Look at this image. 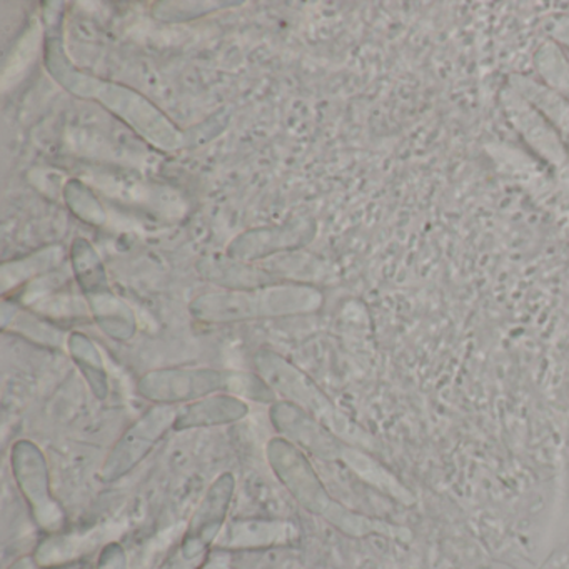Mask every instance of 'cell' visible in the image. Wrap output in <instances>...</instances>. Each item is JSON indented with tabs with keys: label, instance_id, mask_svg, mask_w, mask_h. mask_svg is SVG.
<instances>
[{
	"label": "cell",
	"instance_id": "obj_4",
	"mask_svg": "<svg viewBox=\"0 0 569 569\" xmlns=\"http://www.w3.org/2000/svg\"><path fill=\"white\" fill-rule=\"evenodd\" d=\"M11 468L36 522L48 531L61 528L64 511L52 495L48 459L42 449L34 441L19 439L11 449Z\"/></svg>",
	"mask_w": 569,
	"mask_h": 569
},
{
	"label": "cell",
	"instance_id": "obj_2",
	"mask_svg": "<svg viewBox=\"0 0 569 569\" xmlns=\"http://www.w3.org/2000/svg\"><path fill=\"white\" fill-rule=\"evenodd\" d=\"M258 369L262 381L269 386V389L281 395L284 401L292 402V405L315 416L319 422H322L339 439L362 441L366 438L362 429H359L355 422L349 421L332 405L331 399L311 381L309 376L299 371L295 366L289 365L284 359L272 355V352H264V355L258 358Z\"/></svg>",
	"mask_w": 569,
	"mask_h": 569
},
{
	"label": "cell",
	"instance_id": "obj_5",
	"mask_svg": "<svg viewBox=\"0 0 569 569\" xmlns=\"http://www.w3.org/2000/svg\"><path fill=\"white\" fill-rule=\"evenodd\" d=\"M179 408L168 405H156L144 412L134 425L126 429L124 435L116 442L101 469L104 482H114L138 468L158 442L174 429Z\"/></svg>",
	"mask_w": 569,
	"mask_h": 569
},
{
	"label": "cell",
	"instance_id": "obj_8",
	"mask_svg": "<svg viewBox=\"0 0 569 569\" xmlns=\"http://www.w3.org/2000/svg\"><path fill=\"white\" fill-rule=\"evenodd\" d=\"M248 415L249 406L239 396L219 392L179 408L174 431L232 425Z\"/></svg>",
	"mask_w": 569,
	"mask_h": 569
},
{
	"label": "cell",
	"instance_id": "obj_7",
	"mask_svg": "<svg viewBox=\"0 0 569 569\" xmlns=\"http://www.w3.org/2000/svg\"><path fill=\"white\" fill-rule=\"evenodd\" d=\"M269 418L281 438L308 455L319 459H338L345 451L346 446L339 442L338 436L292 402H274L269 409Z\"/></svg>",
	"mask_w": 569,
	"mask_h": 569
},
{
	"label": "cell",
	"instance_id": "obj_6",
	"mask_svg": "<svg viewBox=\"0 0 569 569\" xmlns=\"http://www.w3.org/2000/svg\"><path fill=\"white\" fill-rule=\"evenodd\" d=\"M238 381V378L211 369H162L146 375L138 389L142 398L156 405H189L228 389L236 395L242 389V395L248 396Z\"/></svg>",
	"mask_w": 569,
	"mask_h": 569
},
{
	"label": "cell",
	"instance_id": "obj_1",
	"mask_svg": "<svg viewBox=\"0 0 569 569\" xmlns=\"http://www.w3.org/2000/svg\"><path fill=\"white\" fill-rule=\"evenodd\" d=\"M319 296L309 288H269L262 291L204 296L192 305L196 318L209 322L242 321L301 315L318 308Z\"/></svg>",
	"mask_w": 569,
	"mask_h": 569
},
{
	"label": "cell",
	"instance_id": "obj_12",
	"mask_svg": "<svg viewBox=\"0 0 569 569\" xmlns=\"http://www.w3.org/2000/svg\"><path fill=\"white\" fill-rule=\"evenodd\" d=\"M38 568V559L36 558H22L16 561L14 565L9 569H36Z\"/></svg>",
	"mask_w": 569,
	"mask_h": 569
},
{
	"label": "cell",
	"instance_id": "obj_11",
	"mask_svg": "<svg viewBox=\"0 0 569 569\" xmlns=\"http://www.w3.org/2000/svg\"><path fill=\"white\" fill-rule=\"evenodd\" d=\"M199 569H231V558L228 552H214V555L208 556L204 565Z\"/></svg>",
	"mask_w": 569,
	"mask_h": 569
},
{
	"label": "cell",
	"instance_id": "obj_3",
	"mask_svg": "<svg viewBox=\"0 0 569 569\" xmlns=\"http://www.w3.org/2000/svg\"><path fill=\"white\" fill-rule=\"evenodd\" d=\"M266 458L276 478L302 508L312 515L325 516L336 525L342 521L341 506L329 496L315 466L298 446L276 436L266 446Z\"/></svg>",
	"mask_w": 569,
	"mask_h": 569
},
{
	"label": "cell",
	"instance_id": "obj_9",
	"mask_svg": "<svg viewBox=\"0 0 569 569\" xmlns=\"http://www.w3.org/2000/svg\"><path fill=\"white\" fill-rule=\"evenodd\" d=\"M295 528L279 521H239L229 528L224 546L228 548H259L279 545L295 538Z\"/></svg>",
	"mask_w": 569,
	"mask_h": 569
},
{
	"label": "cell",
	"instance_id": "obj_10",
	"mask_svg": "<svg viewBox=\"0 0 569 569\" xmlns=\"http://www.w3.org/2000/svg\"><path fill=\"white\" fill-rule=\"evenodd\" d=\"M71 349L72 356H74L76 361H78L79 368L84 372L86 379H88L96 398H108V375H106L101 359H99L98 352L92 348L91 342H89L84 336H74V338L71 339Z\"/></svg>",
	"mask_w": 569,
	"mask_h": 569
}]
</instances>
